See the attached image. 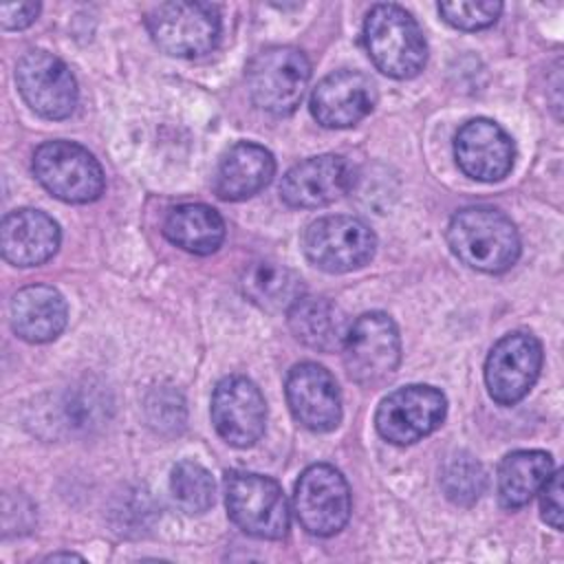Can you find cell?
<instances>
[{
    "label": "cell",
    "mask_w": 564,
    "mask_h": 564,
    "mask_svg": "<svg viewBox=\"0 0 564 564\" xmlns=\"http://www.w3.org/2000/svg\"><path fill=\"white\" fill-rule=\"evenodd\" d=\"M289 328L297 341L313 350L330 352L344 346L348 322L344 311L326 297L302 295L289 311Z\"/></svg>",
    "instance_id": "cell-21"
},
{
    "label": "cell",
    "mask_w": 564,
    "mask_h": 564,
    "mask_svg": "<svg viewBox=\"0 0 564 564\" xmlns=\"http://www.w3.org/2000/svg\"><path fill=\"white\" fill-rule=\"evenodd\" d=\"M364 44L372 64L388 77H416L427 59L419 22L399 4H375L364 20Z\"/></svg>",
    "instance_id": "cell-2"
},
{
    "label": "cell",
    "mask_w": 564,
    "mask_h": 564,
    "mask_svg": "<svg viewBox=\"0 0 564 564\" xmlns=\"http://www.w3.org/2000/svg\"><path fill=\"white\" fill-rule=\"evenodd\" d=\"M59 225L44 212L22 207L4 216L0 247L7 262L37 267L53 258L59 247Z\"/></svg>",
    "instance_id": "cell-18"
},
{
    "label": "cell",
    "mask_w": 564,
    "mask_h": 564,
    "mask_svg": "<svg viewBox=\"0 0 564 564\" xmlns=\"http://www.w3.org/2000/svg\"><path fill=\"white\" fill-rule=\"evenodd\" d=\"M170 491L176 507L189 516L203 513L214 505V478L196 460H181L174 465Z\"/></svg>",
    "instance_id": "cell-25"
},
{
    "label": "cell",
    "mask_w": 564,
    "mask_h": 564,
    "mask_svg": "<svg viewBox=\"0 0 564 564\" xmlns=\"http://www.w3.org/2000/svg\"><path fill=\"white\" fill-rule=\"evenodd\" d=\"M145 26L163 53L198 57L220 37V11L212 2H161L145 13Z\"/></svg>",
    "instance_id": "cell-5"
},
{
    "label": "cell",
    "mask_w": 564,
    "mask_h": 564,
    "mask_svg": "<svg viewBox=\"0 0 564 564\" xmlns=\"http://www.w3.org/2000/svg\"><path fill=\"white\" fill-rule=\"evenodd\" d=\"M438 13L454 29L478 31V29L491 26L500 18L502 2H494V0H482V2H476V0L441 2L438 4Z\"/></svg>",
    "instance_id": "cell-27"
},
{
    "label": "cell",
    "mask_w": 564,
    "mask_h": 564,
    "mask_svg": "<svg viewBox=\"0 0 564 564\" xmlns=\"http://www.w3.org/2000/svg\"><path fill=\"white\" fill-rule=\"evenodd\" d=\"M553 458L542 449H518L498 467V498L505 509L524 507L553 474Z\"/></svg>",
    "instance_id": "cell-23"
},
{
    "label": "cell",
    "mask_w": 564,
    "mask_h": 564,
    "mask_svg": "<svg viewBox=\"0 0 564 564\" xmlns=\"http://www.w3.org/2000/svg\"><path fill=\"white\" fill-rule=\"evenodd\" d=\"M445 394L425 383H412L390 392L377 408L375 425L383 441L412 445L432 434L445 419Z\"/></svg>",
    "instance_id": "cell-10"
},
{
    "label": "cell",
    "mask_w": 564,
    "mask_h": 564,
    "mask_svg": "<svg viewBox=\"0 0 564 564\" xmlns=\"http://www.w3.org/2000/svg\"><path fill=\"white\" fill-rule=\"evenodd\" d=\"M275 174L273 154L258 143L238 141L220 159L214 189L223 200H245L271 183Z\"/></svg>",
    "instance_id": "cell-20"
},
{
    "label": "cell",
    "mask_w": 564,
    "mask_h": 564,
    "mask_svg": "<svg viewBox=\"0 0 564 564\" xmlns=\"http://www.w3.org/2000/svg\"><path fill=\"white\" fill-rule=\"evenodd\" d=\"M33 172L42 187L64 203H93L104 192L99 161L75 141H46L33 152Z\"/></svg>",
    "instance_id": "cell-6"
},
{
    "label": "cell",
    "mask_w": 564,
    "mask_h": 564,
    "mask_svg": "<svg viewBox=\"0 0 564 564\" xmlns=\"http://www.w3.org/2000/svg\"><path fill=\"white\" fill-rule=\"evenodd\" d=\"M59 560H84L82 555H75V553H53L46 557V562H59Z\"/></svg>",
    "instance_id": "cell-31"
},
{
    "label": "cell",
    "mask_w": 564,
    "mask_h": 564,
    "mask_svg": "<svg viewBox=\"0 0 564 564\" xmlns=\"http://www.w3.org/2000/svg\"><path fill=\"white\" fill-rule=\"evenodd\" d=\"M163 234L172 245L196 256H207L223 245L225 223L214 207L203 203H185L167 214Z\"/></svg>",
    "instance_id": "cell-22"
},
{
    "label": "cell",
    "mask_w": 564,
    "mask_h": 564,
    "mask_svg": "<svg viewBox=\"0 0 564 564\" xmlns=\"http://www.w3.org/2000/svg\"><path fill=\"white\" fill-rule=\"evenodd\" d=\"M377 90L359 70H335L326 75L311 95V115L324 128H350L375 108Z\"/></svg>",
    "instance_id": "cell-17"
},
{
    "label": "cell",
    "mask_w": 564,
    "mask_h": 564,
    "mask_svg": "<svg viewBox=\"0 0 564 564\" xmlns=\"http://www.w3.org/2000/svg\"><path fill=\"white\" fill-rule=\"evenodd\" d=\"M240 289L249 302L269 313H286L304 295V282L293 269L267 260L245 269Z\"/></svg>",
    "instance_id": "cell-24"
},
{
    "label": "cell",
    "mask_w": 564,
    "mask_h": 564,
    "mask_svg": "<svg viewBox=\"0 0 564 564\" xmlns=\"http://www.w3.org/2000/svg\"><path fill=\"white\" fill-rule=\"evenodd\" d=\"M40 13L37 2H2L0 4V24L2 29L18 31L29 26Z\"/></svg>",
    "instance_id": "cell-30"
},
{
    "label": "cell",
    "mask_w": 564,
    "mask_h": 564,
    "mask_svg": "<svg viewBox=\"0 0 564 564\" xmlns=\"http://www.w3.org/2000/svg\"><path fill=\"white\" fill-rule=\"evenodd\" d=\"M344 366L359 386H379L388 381L401 361L399 328L388 313L370 311L359 315L344 339Z\"/></svg>",
    "instance_id": "cell-7"
},
{
    "label": "cell",
    "mask_w": 564,
    "mask_h": 564,
    "mask_svg": "<svg viewBox=\"0 0 564 564\" xmlns=\"http://www.w3.org/2000/svg\"><path fill=\"white\" fill-rule=\"evenodd\" d=\"M212 423L229 445L251 447L267 423V403L260 388L240 375L220 379L212 394Z\"/></svg>",
    "instance_id": "cell-13"
},
{
    "label": "cell",
    "mask_w": 564,
    "mask_h": 564,
    "mask_svg": "<svg viewBox=\"0 0 564 564\" xmlns=\"http://www.w3.org/2000/svg\"><path fill=\"white\" fill-rule=\"evenodd\" d=\"M15 84L26 106L44 119H66L77 106L70 68L46 51H26L15 64Z\"/></svg>",
    "instance_id": "cell-12"
},
{
    "label": "cell",
    "mask_w": 564,
    "mask_h": 564,
    "mask_svg": "<svg viewBox=\"0 0 564 564\" xmlns=\"http://www.w3.org/2000/svg\"><path fill=\"white\" fill-rule=\"evenodd\" d=\"M355 170L339 154H319L293 165L280 183V196L289 207H324L350 192Z\"/></svg>",
    "instance_id": "cell-16"
},
{
    "label": "cell",
    "mask_w": 564,
    "mask_h": 564,
    "mask_svg": "<svg viewBox=\"0 0 564 564\" xmlns=\"http://www.w3.org/2000/svg\"><path fill=\"white\" fill-rule=\"evenodd\" d=\"M293 507L300 524L317 538L339 533L350 518V489L339 469L326 463L306 467L297 482Z\"/></svg>",
    "instance_id": "cell-9"
},
{
    "label": "cell",
    "mask_w": 564,
    "mask_h": 564,
    "mask_svg": "<svg viewBox=\"0 0 564 564\" xmlns=\"http://www.w3.org/2000/svg\"><path fill=\"white\" fill-rule=\"evenodd\" d=\"M311 64L295 46H269L247 66V88L253 104L275 117L291 115L308 86Z\"/></svg>",
    "instance_id": "cell-4"
},
{
    "label": "cell",
    "mask_w": 564,
    "mask_h": 564,
    "mask_svg": "<svg viewBox=\"0 0 564 564\" xmlns=\"http://www.w3.org/2000/svg\"><path fill=\"white\" fill-rule=\"evenodd\" d=\"M302 247L306 258L317 269L328 273H346L370 262L377 238L359 218L324 216L306 227Z\"/></svg>",
    "instance_id": "cell-8"
},
{
    "label": "cell",
    "mask_w": 564,
    "mask_h": 564,
    "mask_svg": "<svg viewBox=\"0 0 564 564\" xmlns=\"http://www.w3.org/2000/svg\"><path fill=\"white\" fill-rule=\"evenodd\" d=\"M452 253L469 269L502 273L520 256V236L507 214L494 207H465L447 225Z\"/></svg>",
    "instance_id": "cell-1"
},
{
    "label": "cell",
    "mask_w": 564,
    "mask_h": 564,
    "mask_svg": "<svg viewBox=\"0 0 564 564\" xmlns=\"http://www.w3.org/2000/svg\"><path fill=\"white\" fill-rule=\"evenodd\" d=\"M225 505L231 522L247 535L280 540L289 531V502L282 487L262 474L227 471Z\"/></svg>",
    "instance_id": "cell-3"
},
{
    "label": "cell",
    "mask_w": 564,
    "mask_h": 564,
    "mask_svg": "<svg viewBox=\"0 0 564 564\" xmlns=\"http://www.w3.org/2000/svg\"><path fill=\"white\" fill-rule=\"evenodd\" d=\"M13 333L29 344L55 339L68 319V306L62 293L48 284L20 289L9 306Z\"/></svg>",
    "instance_id": "cell-19"
},
{
    "label": "cell",
    "mask_w": 564,
    "mask_h": 564,
    "mask_svg": "<svg viewBox=\"0 0 564 564\" xmlns=\"http://www.w3.org/2000/svg\"><path fill=\"white\" fill-rule=\"evenodd\" d=\"M562 471L553 469V474L540 487V511L542 520L555 531L562 529Z\"/></svg>",
    "instance_id": "cell-28"
},
{
    "label": "cell",
    "mask_w": 564,
    "mask_h": 564,
    "mask_svg": "<svg viewBox=\"0 0 564 564\" xmlns=\"http://www.w3.org/2000/svg\"><path fill=\"white\" fill-rule=\"evenodd\" d=\"M441 487L456 505H471L485 489V469L467 452L452 454L441 469Z\"/></svg>",
    "instance_id": "cell-26"
},
{
    "label": "cell",
    "mask_w": 564,
    "mask_h": 564,
    "mask_svg": "<svg viewBox=\"0 0 564 564\" xmlns=\"http://www.w3.org/2000/svg\"><path fill=\"white\" fill-rule=\"evenodd\" d=\"M293 419L311 432H330L341 421V394L335 377L315 361L295 364L284 383Z\"/></svg>",
    "instance_id": "cell-14"
},
{
    "label": "cell",
    "mask_w": 564,
    "mask_h": 564,
    "mask_svg": "<svg viewBox=\"0 0 564 564\" xmlns=\"http://www.w3.org/2000/svg\"><path fill=\"white\" fill-rule=\"evenodd\" d=\"M542 368V344L527 330L500 337L485 361V383L498 405H513L527 397Z\"/></svg>",
    "instance_id": "cell-11"
},
{
    "label": "cell",
    "mask_w": 564,
    "mask_h": 564,
    "mask_svg": "<svg viewBox=\"0 0 564 564\" xmlns=\"http://www.w3.org/2000/svg\"><path fill=\"white\" fill-rule=\"evenodd\" d=\"M156 397V403L150 401L148 403V410H150V423L156 425L159 423V430H163L167 425V414H172L174 419H178L181 423L185 421V408H183V401L178 394H174L172 390H161L154 394Z\"/></svg>",
    "instance_id": "cell-29"
},
{
    "label": "cell",
    "mask_w": 564,
    "mask_h": 564,
    "mask_svg": "<svg viewBox=\"0 0 564 564\" xmlns=\"http://www.w3.org/2000/svg\"><path fill=\"white\" fill-rule=\"evenodd\" d=\"M454 156L458 167L474 181H502L516 161L511 137L496 121L476 117L460 126L454 139Z\"/></svg>",
    "instance_id": "cell-15"
}]
</instances>
